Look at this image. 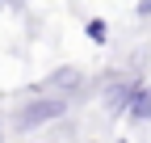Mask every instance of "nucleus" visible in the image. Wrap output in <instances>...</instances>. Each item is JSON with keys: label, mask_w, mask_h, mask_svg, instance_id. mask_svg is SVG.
I'll list each match as a JSON object with an SVG mask.
<instances>
[{"label": "nucleus", "mask_w": 151, "mask_h": 143, "mask_svg": "<svg viewBox=\"0 0 151 143\" xmlns=\"http://www.w3.org/2000/svg\"><path fill=\"white\" fill-rule=\"evenodd\" d=\"M63 114H67V97L63 93H38L34 101H25L21 110H17L13 126L17 131H38V126H46V122L63 118Z\"/></svg>", "instance_id": "obj_1"}, {"label": "nucleus", "mask_w": 151, "mask_h": 143, "mask_svg": "<svg viewBox=\"0 0 151 143\" xmlns=\"http://www.w3.org/2000/svg\"><path fill=\"white\" fill-rule=\"evenodd\" d=\"M130 122H151V84H130V101H126Z\"/></svg>", "instance_id": "obj_2"}, {"label": "nucleus", "mask_w": 151, "mask_h": 143, "mask_svg": "<svg viewBox=\"0 0 151 143\" xmlns=\"http://www.w3.org/2000/svg\"><path fill=\"white\" fill-rule=\"evenodd\" d=\"M88 38L97 42V46H105V42H109V25L101 21V17H92V21H88Z\"/></svg>", "instance_id": "obj_3"}, {"label": "nucleus", "mask_w": 151, "mask_h": 143, "mask_svg": "<svg viewBox=\"0 0 151 143\" xmlns=\"http://www.w3.org/2000/svg\"><path fill=\"white\" fill-rule=\"evenodd\" d=\"M126 101H130V84H118L113 93H105V105H113V110H126Z\"/></svg>", "instance_id": "obj_4"}, {"label": "nucleus", "mask_w": 151, "mask_h": 143, "mask_svg": "<svg viewBox=\"0 0 151 143\" xmlns=\"http://www.w3.org/2000/svg\"><path fill=\"white\" fill-rule=\"evenodd\" d=\"M134 13H139V17H151V0H139V4H134Z\"/></svg>", "instance_id": "obj_5"}, {"label": "nucleus", "mask_w": 151, "mask_h": 143, "mask_svg": "<svg viewBox=\"0 0 151 143\" xmlns=\"http://www.w3.org/2000/svg\"><path fill=\"white\" fill-rule=\"evenodd\" d=\"M0 143H4V122H0Z\"/></svg>", "instance_id": "obj_6"}, {"label": "nucleus", "mask_w": 151, "mask_h": 143, "mask_svg": "<svg viewBox=\"0 0 151 143\" xmlns=\"http://www.w3.org/2000/svg\"><path fill=\"white\" fill-rule=\"evenodd\" d=\"M118 143H126V139H118Z\"/></svg>", "instance_id": "obj_7"}]
</instances>
